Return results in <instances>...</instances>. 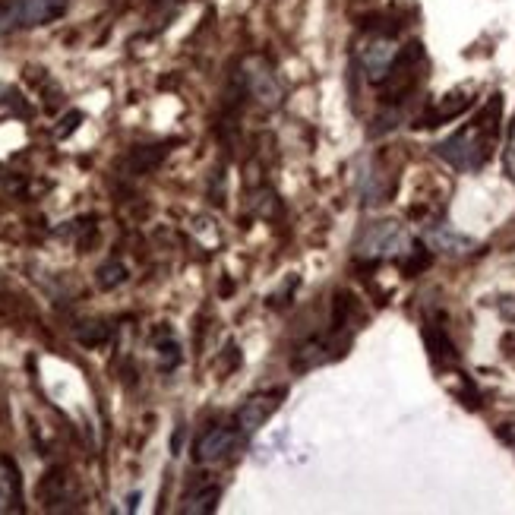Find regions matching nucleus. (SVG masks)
I'll return each instance as SVG.
<instances>
[{
	"mask_svg": "<svg viewBox=\"0 0 515 515\" xmlns=\"http://www.w3.org/2000/svg\"><path fill=\"white\" fill-rule=\"evenodd\" d=\"M500 111H503V98L493 95L490 102L481 108L478 121L455 130L446 136L443 143H437V155L455 171H478L487 165L490 149L500 136Z\"/></svg>",
	"mask_w": 515,
	"mask_h": 515,
	"instance_id": "f257e3e1",
	"label": "nucleus"
},
{
	"mask_svg": "<svg viewBox=\"0 0 515 515\" xmlns=\"http://www.w3.org/2000/svg\"><path fill=\"white\" fill-rule=\"evenodd\" d=\"M408 250H411V237L395 222H376L364 228L358 244H354V253L361 260H399V256H408Z\"/></svg>",
	"mask_w": 515,
	"mask_h": 515,
	"instance_id": "f03ea898",
	"label": "nucleus"
},
{
	"mask_svg": "<svg viewBox=\"0 0 515 515\" xmlns=\"http://www.w3.org/2000/svg\"><path fill=\"white\" fill-rule=\"evenodd\" d=\"M67 10V0H10L0 7V35L13 29H35L48 26Z\"/></svg>",
	"mask_w": 515,
	"mask_h": 515,
	"instance_id": "7ed1b4c3",
	"label": "nucleus"
},
{
	"mask_svg": "<svg viewBox=\"0 0 515 515\" xmlns=\"http://www.w3.org/2000/svg\"><path fill=\"white\" fill-rule=\"evenodd\" d=\"M241 76H244L247 92H250L263 108H279V105H282L285 86H282V79L275 76V70L269 67L266 57H247Z\"/></svg>",
	"mask_w": 515,
	"mask_h": 515,
	"instance_id": "20e7f679",
	"label": "nucleus"
},
{
	"mask_svg": "<svg viewBox=\"0 0 515 515\" xmlns=\"http://www.w3.org/2000/svg\"><path fill=\"white\" fill-rule=\"evenodd\" d=\"M395 57H399V45H395L392 35H386V32H373L358 48V64L367 73L370 83H383L395 64Z\"/></svg>",
	"mask_w": 515,
	"mask_h": 515,
	"instance_id": "39448f33",
	"label": "nucleus"
},
{
	"mask_svg": "<svg viewBox=\"0 0 515 515\" xmlns=\"http://www.w3.org/2000/svg\"><path fill=\"white\" fill-rule=\"evenodd\" d=\"M237 452V430L228 427H212L206 430L200 443H196V462L200 465H219Z\"/></svg>",
	"mask_w": 515,
	"mask_h": 515,
	"instance_id": "423d86ee",
	"label": "nucleus"
},
{
	"mask_svg": "<svg viewBox=\"0 0 515 515\" xmlns=\"http://www.w3.org/2000/svg\"><path fill=\"white\" fill-rule=\"evenodd\" d=\"M424 244L430 247V250H437V253H446V256H465V253H471L474 244L468 234H459L452 225H446V222H437V225H427L424 228Z\"/></svg>",
	"mask_w": 515,
	"mask_h": 515,
	"instance_id": "0eeeda50",
	"label": "nucleus"
},
{
	"mask_svg": "<svg viewBox=\"0 0 515 515\" xmlns=\"http://www.w3.org/2000/svg\"><path fill=\"white\" fill-rule=\"evenodd\" d=\"M279 399H282V392L253 395V399H247L241 405V411H237V427H241V433H256V430H260L269 421V414L279 408Z\"/></svg>",
	"mask_w": 515,
	"mask_h": 515,
	"instance_id": "6e6552de",
	"label": "nucleus"
},
{
	"mask_svg": "<svg viewBox=\"0 0 515 515\" xmlns=\"http://www.w3.org/2000/svg\"><path fill=\"white\" fill-rule=\"evenodd\" d=\"M471 108V98L465 92H452L446 98H440L437 105H433L424 117H418V127H440L446 121H452V117H459Z\"/></svg>",
	"mask_w": 515,
	"mask_h": 515,
	"instance_id": "1a4fd4ad",
	"label": "nucleus"
},
{
	"mask_svg": "<svg viewBox=\"0 0 515 515\" xmlns=\"http://www.w3.org/2000/svg\"><path fill=\"white\" fill-rule=\"evenodd\" d=\"M424 342H427V351H430V361L437 364V367H449V364L459 361V351H455V345L446 335V329L427 326L424 329Z\"/></svg>",
	"mask_w": 515,
	"mask_h": 515,
	"instance_id": "9d476101",
	"label": "nucleus"
},
{
	"mask_svg": "<svg viewBox=\"0 0 515 515\" xmlns=\"http://www.w3.org/2000/svg\"><path fill=\"white\" fill-rule=\"evenodd\" d=\"M19 503V474L10 459L0 455V512H10Z\"/></svg>",
	"mask_w": 515,
	"mask_h": 515,
	"instance_id": "9b49d317",
	"label": "nucleus"
},
{
	"mask_svg": "<svg viewBox=\"0 0 515 515\" xmlns=\"http://www.w3.org/2000/svg\"><path fill=\"white\" fill-rule=\"evenodd\" d=\"M219 497H222V490L215 487V484H206L203 490H196L193 497L187 500V512H193V515H206V512H212L215 506H219Z\"/></svg>",
	"mask_w": 515,
	"mask_h": 515,
	"instance_id": "f8f14e48",
	"label": "nucleus"
},
{
	"mask_svg": "<svg viewBox=\"0 0 515 515\" xmlns=\"http://www.w3.org/2000/svg\"><path fill=\"white\" fill-rule=\"evenodd\" d=\"M124 282H127V269L121 263H105L102 269H98V285H102L105 291L124 285Z\"/></svg>",
	"mask_w": 515,
	"mask_h": 515,
	"instance_id": "ddd939ff",
	"label": "nucleus"
},
{
	"mask_svg": "<svg viewBox=\"0 0 515 515\" xmlns=\"http://www.w3.org/2000/svg\"><path fill=\"white\" fill-rule=\"evenodd\" d=\"M158 358H162L165 370H171V367H177V361H181V348H177L174 339H168L165 345H158Z\"/></svg>",
	"mask_w": 515,
	"mask_h": 515,
	"instance_id": "4468645a",
	"label": "nucleus"
},
{
	"mask_svg": "<svg viewBox=\"0 0 515 515\" xmlns=\"http://www.w3.org/2000/svg\"><path fill=\"white\" fill-rule=\"evenodd\" d=\"M108 339V329L102 326V323H98V329H89V332H79V342H83V345H102Z\"/></svg>",
	"mask_w": 515,
	"mask_h": 515,
	"instance_id": "2eb2a0df",
	"label": "nucleus"
},
{
	"mask_svg": "<svg viewBox=\"0 0 515 515\" xmlns=\"http://www.w3.org/2000/svg\"><path fill=\"white\" fill-rule=\"evenodd\" d=\"M506 171L515 181V124H512V133H509V146H506Z\"/></svg>",
	"mask_w": 515,
	"mask_h": 515,
	"instance_id": "dca6fc26",
	"label": "nucleus"
},
{
	"mask_svg": "<svg viewBox=\"0 0 515 515\" xmlns=\"http://www.w3.org/2000/svg\"><path fill=\"white\" fill-rule=\"evenodd\" d=\"M79 121H83V114H79V111H70V114L64 117V127L57 130V136H61V140H64V136H70V133L76 130V124H79Z\"/></svg>",
	"mask_w": 515,
	"mask_h": 515,
	"instance_id": "f3484780",
	"label": "nucleus"
},
{
	"mask_svg": "<svg viewBox=\"0 0 515 515\" xmlns=\"http://www.w3.org/2000/svg\"><path fill=\"white\" fill-rule=\"evenodd\" d=\"M500 433H503V440L515 449V427H512V424H503V430H500Z\"/></svg>",
	"mask_w": 515,
	"mask_h": 515,
	"instance_id": "a211bd4d",
	"label": "nucleus"
}]
</instances>
